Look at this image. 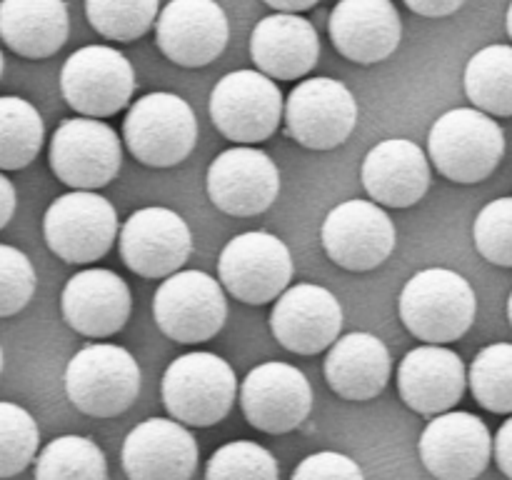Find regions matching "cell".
Wrapping results in <instances>:
<instances>
[{
    "label": "cell",
    "instance_id": "obj_9",
    "mask_svg": "<svg viewBox=\"0 0 512 480\" xmlns=\"http://www.w3.org/2000/svg\"><path fill=\"white\" fill-rule=\"evenodd\" d=\"M220 283L248 305H265L280 298L293 280V255L273 233H240L223 248L218 260Z\"/></svg>",
    "mask_w": 512,
    "mask_h": 480
},
{
    "label": "cell",
    "instance_id": "obj_42",
    "mask_svg": "<svg viewBox=\"0 0 512 480\" xmlns=\"http://www.w3.org/2000/svg\"><path fill=\"white\" fill-rule=\"evenodd\" d=\"M505 25H508V35L512 38V3H510V8H508V15H505Z\"/></svg>",
    "mask_w": 512,
    "mask_h": 480
},
{
    "label": "cell",
    "instance_id": "obj_5",
    "mask_svg": "<svg viewBox=\"0 0 512 480\" xmlns=\"http://www.w3.org/2000/svg\"><path fill=\"white\" fill-rule=\"evenodd\" d=\"M123 138L135 160L150 168L183 163L198 140L193 108L175 93H148L130 105Z\"/></svg>",
    "mask_w": 512,
    "mask_h": 480
},
{
    "label": "cell",
    "instance_id": "obj_27",
    "mask_svg": "<svg viewBox=\"0 0 512 480\" xmlns=\"http://www.w3.org/2000/svg\"><path fill=\"white\" fill-rule=\"evenodd\" d=\"M68 33L65 0H0V40L20 58H50L63 48Z\"/></svg>",
    "mask_w": 512,
    "mask_h": 480
},
{
    "label": "cell",
    "instance_id": "obj_41",
    "mask_svg": "<svg viewBox=\"0 0 512 480\" xmlns=\"http://www.w3.org/2000/svg\"><path fill=\"white\" fill-rule=\"evenodd\" d=\"M265 3L270 5V8H275L278 13H295L300 15L303 10H310L313 8L318 0H265Z\"/></svg>",
    "mask_w": 512,
    "mask_h": 480
},
{
    "label": "cell",
    "instance_id": "obj_3",
    "mask_svg": "<svg viewBox=\"0 0 512 480\" xmlns=\"http://www.w3.org/2000/svg\"><path fill=\"white\" fill-rule=\"evenodd\" d=\"M138 360L120 345L93 343L80 348L65 368L70 403L93 418H115L138 400Z\"/></svg>",
    "mask_w": 512,
    "mask_h": 480
},
{
    "label": "cell",
    "instance_id": "obj_6",
    "mask_svg": "<svg viewBox=\"0 0 512 480\" xmlns=\"http://www.w3.org/2000/svg\"><path fill=\"white\" fill-rule=\"evenodd\" d=\"M155 325L175 343H205L228 318L223 285L203 270H178L153 295Z\"/></svg>",
    "mask_w": 512,
    "mask_h": 480
},
{
    "label": "cell",
    "instance_id": "obj_37",
    "mask_svg": "<svg viewBox=\"0 0 512 480\" xmlns=\"http://www.w3.org/2000/svg\"><path fill=\"white\" fill-rule=\"evenodd\" d=\"M293 480H365L363 470L353 458L335 450H320L300 460Z\"/></svg>",
    "mask_w": 512,
    "mask_h": 480
},
{
    "label": "cell",
    "instance_id": "obj_23",
    "mask_svg": "<svg viewBox=\"0 0 512 480\" xmlns=\"http://www.w3.org/2000/svg\"><path fill=\"white\" fill-rule=\"evenodd\" d=\"M465 383L468 378L463 358L443 345H420L400 360V398L420 415H443L453 410L463 398Z\"/></svg>",
    "mask_w": 512,
    "mask_h": 480
},
{
    "label": "cell",
    "instance_id": "obj_14",
    "mask_svg": "<svg viewBox=\"0 0 512 480\" xmlns=\"http://www.w3.org/2000/svg\"><path fill=\"white\" fill-rule=\"evenodd\" d=\"M240 408L253 428L283 435L303 425L313 410V388L298 368L288 363L258 365L240 385Z\"/></svg>",
    "mask_w": 512,
    "mask_h": 480
},
{
    "label": "cell",
    "instance_id": "obj_8",
    "mask_svg": "<svg viewBox=\"0 0 512 480\" xmlns=\"http://www.w3.org/2000/svg\"><path fill=\"white\" fill-rule=\"evenodd\" d=\"M283 115V93L275 80L260 70L228 73L210 93V118L233 143H263L278 130Z\"/></svg>",
    "mask_w": 512,
    "mask_h": 480
},
{
    "label": "cell",
    "instance_id": "obj_39",
    "mask_svg": "<svg viewBox=\"0 0 512 480\" xmlns=\"http://www.w3.org/2000/svg\"><path fill=\"white\" fill-rule=\"evenodd\" d=\"M465 0H405L413 13L425 15V18H445V15H453L455 10L463 8Z\"/></svg>",
    "mask_w": 512,
    "mask_h": 480
},
{
    "label": "cell",
    "instance_id": "obj_29",
    "mask_svg": "<svg viewBox=\"0 0 512 480\" xmlns=\"http://www.w3.org/2000/svg\"><path fill=\"white\" fill-rule=\"evenodd\" d=\"M45 128L38 108L18 95H0V170H23L38 158Z\"/></svg>",
    "mask_w": 512,
    "mask_h": 480
},
{
    "label": "cell",
    "instance_id": "obj_2",
    "mask_svg": "<svg viewBox=\"0 0 512 480\" xmlns=\"http://www.w3.org/2000/svg\"><path fill=\"white\" fill-rule=\"evenodd\" d=\"M430 160L453 183L473 185L493 175L505 153L498 120L478 108H455L440 115L428 135Z\"/></svg>",
    "mask_w": 512,
    "mask_h": 480
},
{
    "label": "cell",
    "instance_id": "obj_28",
    "mask_svg": "<svg viewBox=\"0 0 512 480\" xmlns=\"http://www.w3.org/2000/svg\"><path fill=\"white\" fill-rule=\"evenodd\" d=\"M465 93L488 115H512V45H488L468 60Z\"/></svg>",
    "mask_w": 512,
    "mask_h": 480
},
{
    "label": "cell",
    "instance_id": "obj_4",
    "mask_svg": "<svg viewBox=\"0 0 512 480\" xmlns=\"http://www.w3.org/2000/svg\"><path fill=\"white\" fill-rule=\"evenodd\" d=\"M238 380L228 360L215 353H185L163 375V403L178 423L210 428L233 410Z\"/></svg>",
    "mask_w": 512,
    "mask_h": 480
},
{
    "label": "cell",
    "instance_id": "obj_38",
    "mask_svg": "<svg viewBox=\"0 0 512 480\" xmlns=\"http://www.w3.org/2000/svg\"><path fill=\"white\" fill-rule=\"evenodd\" d=\"M493 453L498 468L503 470V475H508L512 480V418H508L500 425L498 435H495L493 440Z\"/></svg>",
    "mask_w": 512,
    "mask_h": 480
},
{
    "label": "cell",
    "instance_id": "obj_26",
    "mask_svg": "<svg viewBox=\"0 0 512 480\" xmlns=\"http://www.w3.org/2000/svg\"><path fill=\"white\" fill-rule=\"evenodd\" d=\"M393 370L390 350L378 335L348 333L335 340L325 358V380L345 400H373L385 390Z\"/></svg>",
    "mask_w": 512,
    "mask_h": 480
},
{
    "label": "cell",
    "instance_id": "obj_15",
    "mask_svg": "<svg viewBox=\"0 0 512 480\" xmlns=\"http://www.w3.org/2000/svg\"><path fill=\"white\" fill-rule=\"evenodd\" d=\"M418 450L428 473L438 480H475L493 458V438L478 415L448 410L425 425Z\"/></svg>",
    "mask_w": 512,
    "mask_h": 480
},
{
    "label": "cell",
    "instance_id": "obj_40",
    "mask_svg": "<svg viewBox=\"0 0 512 480\" xmlns=\"http://www.w3.org/2000/svg\"><path fill=\"white\" fill-rule=\"evenodd\" d=\"M15 205H18V193H15V185L0 173V230L10 223L15 213Z\"/></svg>",
    "mask_w": 512,
    "mask_h": 480
},
{
    "label": "cell",
    "instance_id": "obj_35",
    "mask_svg": "<svg viewBox=\"0 0 512 480\" xmlns=\"http://www.w3.org/2000/svg\"><path fill=\"white\" fill-rule=\"evenodd\" d=\"M475 248L488 263L512 268V198L485 205L473 225Z\"/></svg>",
    "mask_w": 512,
    "mask_h": 480
},
{
    "label": "cell",
    "instance_id": "obj_10",
    "mask_svg": "<svg viewBox=\"0 0 512 480\" xmlns=\"http://www.w3.org/2000/svg\"><path fill=\"white\" fill-rule=\"evenodd\" d=\"M135 73L130 60L108 45H85L65 60L60 93L83 118H108L130 103Z\"/></svg>",
    "mask_w": 512,
    "mask_h": 480
},
{
    "label": "cell",
    "instance_id": "obj_1",
    "mask_svg": "<svg viewBox=\"0 0 512 480\" xmlns=\"http://www.w3.org/2000/svg\"><path fill=\"white\" fill-rule=\"evenodd\" d=\"M398 310L403 325L415 338L428 345H443L468 333L478 300L473 285L460 273L448 268H425L405 283Z\"/></svg>",
    "mask_w": 512,
    "mask_h": 480
},
{
    "label": "cell",
    "instance_id": "obj_44",
    "mask_svg": "<svg viewBox=\"0 0 512 480\" xmlns=\"http://www.w3.org/2000/svg\"><path fill=\"white\" fill-rule=\"evenodd\" d=\"M0 75H3V50H0Z\"/></svg>",
    "mask_w": 512,
    "mask_h": 480
},
{
    "label": "cell",
    "instance_id": "obj_12",
    "mask_svg": "<svg viewBox=\"0 0 512 480\" xmlns=\"http://www.w3.org/2000/svg\"><path fill=\"white\" fill-rule=\"evenodd\" d=\"M358 123V100L348 85L333 78H310L295 85L285 100L290 138L310 150L343 145Z\"/></svg>",
    "mask_w": 512,
    "mask_h": 480
},
{
    "label": "cell",
    "instance_id": "obj_17",
    "mask_svg": "<svg viewBox=\"0 0 512 480\" xmlns=\"http://www.w3.org/2000/svg\"><path fill=\"white\" fill-rule=\"evenodd\" d=\"M228 38V15L215 0H170L155 25L160 53L183 68H203L218 60Z\"/></svg>",
    "mask_w": 512,
    "mask_h": 480
},
{
    "label": "cell",
    "instance_id": "obj_18",
    "mask_svg": "<svg viewBox=\"0 0 512 480\" xmlns=\"http://www.w3.org/2000/svg\"><path fill=\"white\" fill-rule=\"evenodd\" d=\"M193 235L170 208H140L120 230L123 263L140 278H170L190 258Z\"/></svg>",
    "mask_w": 512,
    "mask_h": 480
},
{
    "label": "cell",
    "instance_id": "obj_24",
    "mask_svg": "<svg viewBox=\"0 0 512 480\" xmlns=\"http://www.w3.org/2000/svg\"><path fill=\"white\" fill-rule=\"evenodd\" d=\"M360 178L378 205L410 208L428 193L430 163L423 148L413 140L388 138L373 145L365 155Z\"/></svg>",
    "mask_w": 512,
    "mask_h": 480
},
{
    "label": "cell",
    "instance_id": "obj_21",
    "mask_svg": "<svg viewBox=\"0 0 512 480\" xmlns=\"http://www.w3.org/2000/svg\"><path fill=\"white\" fill-rule=\"evenodd\" d=\"M130 308L133 298L128 283L105 268L80 270L65 283L60 295L65 323L88 338H108L123 330Z\"/></svg>",
    "mask_w": 512,
    "mask_h": 480
},
{
    "label": "cell",
    "instance_id": "obj_25",
    "mask_svg": "<svg viewBox=\"0 0 512 480\" xmlns=\"http://www.w3.org/2000/svg\"><path fill=\"white\" fill-rule=\"evenodd\" d=\"M250 55L260 73L268 78H303L320 58L318 30L303 15L273 13L253 28Z\"/></svg>",
    "mask_w": 512,
    "mask_h": 480
},
{
    "label": "cell",
    "instance_id": "obj_36",
    "mask_svg": "<svg viewBox=\"0 0 512 480\" xmlns=\"http://www.w3.org/2000/svg\"><path fill=\"white\" fill-rule=\"evenodd\" d=\"M35 268L23 250L0 243V318L20 313L35 293Z\"/></svg>",
    "mask_w": 512,
    "mask_h": 480
},
{
    "label": "cell",
    "instance_id": "obj_32",
    "mask_svg": "<svg viewBox=\"0 0 512 480\" xmlns=\"http://www.w3.org/2000/svg\"><path fill=\"white\" fill-rule=\"evenodd\" d=\"M158 5L160 0H85V13L103 38L133 43L155 23Z\"/></svg>",
    "mask_w": 512,
    "mask_h": 480
},
{
    "label": "cell",
    "instance_id": "obj_43",
    "mask_svg": "<svg viewBox=\"0 0 512 480\" xmlns=\"http://www.w3.org/2000/svg\"><path fill=\"white\" fill-rule=\"evenodd\" d=\"M508 318H510V325H512V293H510V300H508Z\"/></svg>",
    "mask_w": 512,
    "mask_h": 480
},
{
    "label": "cell",
    "instance_id": "obj_7",
    "mask_svg": "<svg viewBox=\"0 0 512 480\" xmlns=\"http://www.w3.org/2000/svg\"><path fill=\"white\" fill-rule=\"evenodd\" d=\"M48 248L65 263L85 265L100 260L115 243L118 213L103 195L73 190L58 195L43 215Z\"/></svg>",
    "mask_w": 512,
    "mask_h": 480
},
{
    "label": "cell",
    "instance_id": "obj_33",
    "mask_svg": "<svg viewBox=\"0 0 512 480\" xmlns=\"http://www.w3.org/2000/svg\"><path fill=\"white\" fill-rule=\"evenodd\" d=\"M40 430L33 415L20 405L0 400V478L23 473L35 460Z\"/></svg>",
    "mask_w": 512,
    "mask_h": 480
},
{
    "label": "cell",
    "instance_id": "obj_11",
    "mask_svg": "<svg viewBox=\"0 0 512 480\" xmlns=\"http://www.w3.org/2000/svg\"><path fill=\"white\" fill-rule=\"evenodd\" d=\"M50 170L73 190L105 188L123 163L118 133L98 118H68L50 138Z\"/></svg>",
    "mask_w": 512,
    "mask_h": 480
},
{
    "label": "cell",
    "instance_id": "obj_19",
    "mask_svg": "<svg viewBox=\"0 0 512 480\" xmlns=\"http://www.w3.org/2000/svg\"><path fill=\"white\" fill-rule=\"evenodd\" d=\"M343 328V308L323 285L298 283L285 290L270 313V330L285 350L315 355L330 348Z\"/></svg>",
    "mask_w": 512,
    "mask_h": 480
},
{
    "label": "cell",
    "instance_id": "obj_13",
    "mask_svg": "<svg viewBox=\"0 0 512 480\" xmlns=\"http://www.w3.org/2000/svg\"><path fill=\"white\" fill-rule=\"evenodd\" d=\"M320 240L335 265L365 273L390 258L395 248V225L373 200H345L328 213Z\"/></svg>",
    "mask_w": 512,
    "mask_h": 480
},
{
    "label": "cell",
    "instance_id": "obj_30",
    "mask_svg": "<svg viewBox=\"0 0 512 480\" xmlns=\"http://www.w3.org/2000/svg\"><path fill=\"white\" fill-rule=\"evenodd\" d=\"M35 480H108L105 453L83 435H60L40 450Z\"/></svg>",
    "mask_w": 512,
    "mask_h": 480
},
{
    "label": "cell",
    "instance_id": "obj_34",
    "mask_svg": "<svg viewBox=\"0 0 512 480\" xmlns=\"http://www.w3.org/2000/svg\"><path fill=\"white\" fill-rule=\"evenodd\" d=\"M278 460L268 448L250 440H235L215 450L205 468V480H278Z\"/></svg>",
    "mask_w": 512,
    "mask_h": 480
},
{
    "label": "cell",
    "instance_id": "obj_45",
    "mask_svg": "<svg viewBox=\"0 0 512 480\" xmlns=\"http://www.w3.org/2000/svg\"><path fill=\"white\" fill-rule=\"evenodd\" d=\"M0 373H3V348H0Z\"/></svg>",
    "mask_w": 512,
    "mask_h": 480
},
{
    "label": "cell",
    "instance_id": "obj_22",
    "mask_svg": "<svg viewBox=\"0 0 512 480\" xmlns=\"http://www.w3.org/2000/svg\"><path fill=\"white\" fill-rule=\"evenodd\" d=\"M328 30L340 55L358 65H373L398 50L403 20L393 0H338Z\"/></svg>",
    "mask_w": 512,
    "mask_h": 480
},
{
    "label": "cell",
    "instance_id": "obj_20",
    "mask_svg": "<svg viewBox=\"0 0 512 480\" xmlns=\"http://www.w3.org/2000/svg\"><path fill=\"white\" fill-rule=\"evenodd\" d=\"M198 455V440L183 423L148 418L130 430L120 458L130 480H190Z\"/></svg>",
    "mask_w": 512,
    "mask_h": 480
},
{
    "label": "cell",
    "instance_id": "obj_31",
    "mask_svg": "<svg viewBox=\"0 0 512 480\" xmlns=\"http://www.w3.org/2000/svg\"><path fill=\"white\" fill-rule=\"evenodd\" d=\"M470 390L490 413H512V343L480 350L470 365Z\"/></svg>",
    "mask_w": 512,
    "mask_h": 480
},
{
    "label": "cell",
    "instance_id": "obj_16",
    "mask_svg": "<svg viewBox=\"0 0 512 480\" xmlns=\"http://www.w3.org/2000/svg\"><path fill=\"white\" fill-rule=\"evenodd\" d=\"M280 170L268 153L250 145L223 150L208 168L213 205L235 218L260 215L278 200Z\"/></svg>",
    "mask_w": 512,
    "mask_h": 480
}]
</instances>
